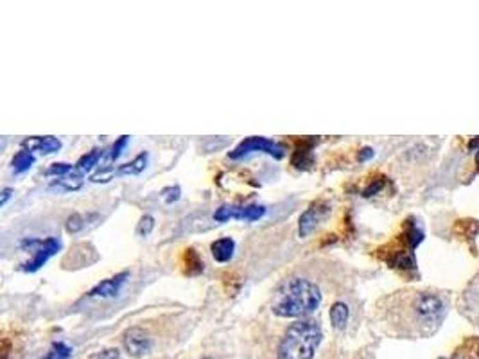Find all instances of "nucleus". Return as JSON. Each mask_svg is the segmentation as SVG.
<instances>
[{
    "label": "nucleus",
    "instance_id": "nucleus-1",
    "mask_svg": "<svg viewBox=\"0 0 479 359\" xmlns=\"http://www.w3.org/2000/svg\"><path fill=\"white\" fill-rule=\"evenodd\" d=\"M380 318L393 332L409 338H426L440 329L449 312L445 295L435 291H399L377 304Z\"/></svg>",
    "mask_w": 479,
    "mask_h": 359
},
{
    "label": "nucleus",
    "instance_id": "nucleus-2",
    "mask_svg": "<svg viewBox=\"0 0 479 359\" xmlns=\"http://www.w3.org/2000/svg\"><path fill=\"white\" fill-rule=\"evenodd\" d=\"M322 289L313 280L291 277L279 284L271 297V311L279 318H300L314 312L322 306Z\"/></svg>",
    "mask_w": 479,
    "mask_h": 359
},
{
    "label": "nucleus",
    "instance_id": "nucleus-3",
    "mask_svg": "<svg viewBox=\"0 0 479 359\" xmlns=\"http://www.w3.org/2000/svg\"><path fill=\"white\" fill-rule=\"evenodd\" d=\"M323 340V331L316 320H296L285 329L276 347L279 359H313L320 343Z\"/></svg>",
    "mask_w": 479,
    "mask_h": 359
},
{
    "label": "nucleus",
    "instance_id": "nucleus-4",
    "mask_svg": "<svg viewBox=\"0 0 479 359\" xmlns=\"http://www.w3.org/2000/svg\"><path fill=\"white\" fill-rule=\"evenodd\" d=\"M20 246L27 253L31 251V257L20 264V269L25 271V273H36L38 269H42L43 266L47 264L51 257H54L57 251L62 250L63 245L62 239H57V237H45V239L25 237V239H22Z\"/></svg>",
    "mask_w": 479,
    "mask_h": 359
},
{
    "label": "nucleus",
    "instance_id": "nucleus-5",
    "mask_svg": "<svg viewBox=\"0 0 479 359\" xmlns=\"http://www.w3.org/2000/svg\"><path fill=\"white\" fill-rule=\"evenodd\" d=\"M252 153H266V155L273 156L275 160H282V158L285 156V147L282 146L280 142L273 140V138L248 137L244 138V140L239 142L237 146L228 153V158H232V160H241V158L252 155Z\"/></svg>",
    "mask_w": 479,
    "mask_h": 359
},
{
    "label": "nucleus",
    "instance_id": "nucleus-6",
    "mask_svg": "<svg viewBox=\"0 0 479 359\" xmlns=\"http://www.w3.org/2000/svg\"><path fill=\"white\" fill-rule=\"evenodd\" d=\"M147 162H149V153L144 151L135 156L133 160L120 164L117 167L103 166L90 176V182L92 184H108V182H112L114 178H119V176H137L146 171Z\"/></svg>",
    "mask_w": 479,
    "mask_h": 359
},
{
    "label": "nucleus",
    "instance_id": "nucleus-7",
    "mask_svg": "<svg viewBox=\"0 0 479 359\" xmlns=\"http://www.w3.org/2000/svg\"><path fill=\"white\" fill-rule=\"evenodd\" d=\"M266 207L264 205H221L216 208L213 219L218 223L230 221V219H239V221H257L264 218Z\"/></svg>",
    "mask_w": 479,
    "mask_h": 359
},
{
    "label": "nucleus",
    "instance_id": "nucleus-8",
    "mask_svg": "<svg viewBox=\"0 0 479 359\" xmlns=\"http://www.w3.org/2000/svg\"><path fill=\"white\" fill-rule=\"evenodd\" d=\"M122 349L131 358H144L153 350V338L142 327H129L122 334Z\"/></svg>",
    "mask_w": 479,
    "mask_h": 359
},
{
    "label": "nucleus",
    "instance_id": "nucleus-9",
    "mask_svg": "<svg viewBox=\"0 0 479 359\" xmlns=\"http://www.w3.org/2000/svg\"><path fill=\"white\" fill-rule=\"evenodd\" d=\"M328 214H331V203H327V201H314V203L300 216L298 236L304 239L309 234H313V232L320 227V223H322L323 219H327Z\"/></svg>",
    "mask_w": 479,
    "mask_h": 359
},
{
    "label": "nucleus",
    "instance_id": "nucleus-10",
    "mask_svg": "<svg viewBox=\"0 0 479 359\" xmlns=\"http://www.w3.org/2000/svg\"><path fill=\"white\" fill-rule=\"evenodd\" d=\"M129 279V271H120V273L109 277V279L101 280L94 288L86 293V298H99V300H112L122 291Z\"/></svg>",
    "mask_w": 479,
    "mask_h": 359
},
{
    "label": "nucleus",
    "instance_id": "nucleus-11",
    "mask_svg": "<svg viewBox=\"0 0 479 359\" xmlns=\"http://www.w3.org/2000/svg\"><path fill=\"white\" fill-rule=\"evenodd\" d=\"M22 149H27L31 153H42V155H53L62 149V140L53 135L47 137H29L22 142Z\"/></svg>",
    "mask_w": 479,
    "mask_h": 359
},
{
    "label": "nucleus",
    "instance_id": "nucleus-12",
    "mask_svg": "<svg viewBox=\"0 0 479 359\" xmlns=\"http://www.w3.org/2000/svg\"><path fill=\"white\" fill-rule=\"evenodd\" d=\"M210 251H212L213 260L219 262V264L230 262L233 259V253H235V241L232 237H221V239L210 245Z\"/></svg>",
    "mask_w": 479,
    "mask_h": 359
},
{
    "label": "nucleus",
    "instance_id": "nucleus-13",
    "mask_svg": "<svg viewBox=\"0 0 479 359\" xmlns=\"http://www.w3.org/2000/svg\"><path fill=\"white\" fill-rule=\"evenodd\" d=\"M97 221H99V214L76 212L67 218V221H65V230H67L68 234H79V232L90 228L92 225H95Z\"/></svg>",
    "mask_w": 479,
    "mask_h": 359
},
{
    "label": "nucleus",
    "instance_id": "nucleus-14",
    "mask_svg": "<svg viewBox=\"0 0 479 359\" xmlns=\"http://www.w3.org/2000/svg\"><path fill=\"white\" fill-rule=\"evenodd\" d=\"M316 142H318L316 138H307V140H304L298 147H296V151H294L293 155V160H291V164H293L296 169H307L309 166H313V162H314L313 147Z\"/></svg>",
    "mask_w": 479,
    "mask_h": 359
},
{
    "label": "nucleus",
    "instance_id": "nucleus-15",
    "mask_svg": "<svg viewBox=\"0 0 479 359\" xmlns=\"http://www.w3.org/2000/svg\"><path fill=\"white\" fill-rule=\"evenodd\" d=\"M105 149H99V147H95V149H92V151H88L86 155H83L79 158V160L76 162V166H74V169L79 173V175L85 176L86 173H90L92 169H95V167L99 166V162L103 160V156H105Z\"/></svg>",
    "mask_w": 479,
    "mask_h": 359
},
{
    "label": "nucleus",
    "instance_id": "nucleus-16",
    "mask_svg": "<svg viewBox=\"0 0 479 359\" xmlns=\"http://www.w3.org/2000/svg\"><path fill=\"white\" fill-rule=\"evenodd\" d=\"M328 318H331V323L336 331H343L348 323V318H350V309L345 302H334L328 309Z\"/></svg>",
    "mask_w": 479,
    "mask_h": 359
},
{
    "label": "nucleus",
    "instance_id": "nucleus-17",
    "mask_svg": "<svg viewBox=\"0 0 479 359\" xmlns=\"http://www.w3.org/2000/svg\"><path fill=\"white\" fill-rule=\"evenodd\" d=\"M34 162H36L34 153L27 151V149H20V151L13 156L11 167H13V171L16 175H24V173H27V171L34 166Z\"/></svg>",
    "mask_w": 479,
    "mask_h": 359
},
{
    "label": "nucleus",
    "instance_id": "nucleus-18",
    "mask_svg": "<svg viewBox=\"0 0 479 359\" xmlns=\"http://www.w3.org/2000/svg\"><path fill=\"white\" fill-rule=\"evenodd\" d=\"M83 180H85V176L79 175V173L74 169L70 175L63 176V178L54 180L53 184H51V187H57V189H63V190H77V189H81Z\"/></svg>",
    "mask_w": 479,
    "mask_h": 359
},
{
    "label": "nucleus",
    "instance_id": "nucleus-19",
    "mask_svg": "<svg viewBox=\"0 0 479 359\" xmlns=\"http://www.w3.org/2000/svg\"><path fill=\"white\" fill-rule=\"evenodd\" d=\"M388 264L391 268L399 269H415L417 268V260H415L413 251H395L391 259L388 260Z\"/></svg>",
    "mask_w": 479,
    "mask_h": 359
},
{
    "label": "nucleus",
    "instance_id": "nucleus-20",
    "mask_svg": "<svg viewBox=\"0 0 479 359\" xmlns=\"http://www.w3.org/2000/svg\"><path fill=\"white\" fill-rule=\"evenodd\" d=\"M129 144V137L128 135H120L117 140L114 142V146L109 147V151L105 155V164L108 166V164H112V162H117L120 158V155L124 153V149L128 147Z\"/></svg>",
    "mask_w": 479,
    "mask_h": 359
},
{
    "label": "nucleus",
    "instance_id": "nucleus-21",
    "mask_svg": "<svg viewBox=\"0 0 479 359\" xmlns=\"http://www.w3.org/2000/svg\"><path fill=\"white\" fill-rule=\"evenodd\" d=\"M185 262H187V273L189 275H198L205 269L203 259H201V257L198 256V251L192 250V248L185 250Z\"/></svg>",
    "mask_w": 479,
    "mask_h": 359
},
{
    "label": "nucleus",
    "instance_id": "nucleus-22",
    "mask_svg": "<svg viewBox=\"0 0 479 359\" xmlns=\"http://www.w3.org/2000/svg\"><path fill=\"white\" fill-rule=\"evenodd\" d=\"M72 358V349L65 343V341H54L49 352L45 354V358L42 359H70Z\"/></svg>",
    "mask_w": 479,
    "mask_h": 359
},
{
    "label": "nucleus",
    "instance_id": "nucleus-23",
    "mask_svg": "<svg viewBox=\"0 0 479 359\" xmlns=\"http://www.w3.org/2000/svg\"><path fill=\"white\" fill-rule=\"evenodd\" d=\"M155 225H157V221H155V218H153L151 214H144L142 218L138 219L135 232H137L138 237L151 236V232L155 230Z\"/></svg>",
    "mask_w": 479,
    "mask_h": 359
},
{
    "label": "nucleus",
    "instance_id": "nucleus-24",
    "mask_svg": "<svg viewBox=\"0 0 479 359\" xmlns=\"http://www.w3.org/2000/svg\"><path fill=\"white\" fill-rule=\"evenodd\" d=\"M72 171H74V166H70L67 162H56V164H53L45 171V175L54 176V178H63V176L70 175Z\"/></svg>",
    "mask_w": 479,
    "mask_h": 359
},
{
    "label": "nucleus",
    "instance_id": "nucleus-25",
    "mask_svg": "<svg viewBox=\"0 0 479 359\" xmlns=\"http://www.w3.org/2000/svg\"><path fill=\"white\" fill-rule=\"evenodd\" d=\"M161 198H164L166 205L176 203V201L181 198V189L178 185H174V187H166V189L161 190Z\"/></svg>",
    "mask_w": 479,
    "mask_h": 359
},
{
    "label": "nucleus",
    "instance_id": "nucleus-26",
    "mask_svg": "<svg viewBox=\"0 0 479 359\" xmlns=\"http://www.w3.org/2000/svg\"><path fill=\"white\" fill-rule=\"evenodd\" d=\"M88 359H120V350L119 349H103L97 350L94 354L88 356Z\"/></svg>",
    "mask_w": 479,
    "mask_h": 359
},
{
    "label": "nucleus",
    "instance_id": "nucleus-27",
    "mask_svg": "<svg viewBox=\"0 0 479 359\" xmlns=\"http://www.w3.org/2000/svg\"><path fill=\"white\" fill-rule=\"evenodd\" d=\"M383 187H385V180H374L368 187H366L365 190H363V196L365 198H370V196H374V194H377L379 190H383Z\"/></svg>",
    "mask_w": 479,
    "mask_h": 359
},
{
    "label": "nucleus",
    "instance_id": "nucleus-28",
    "mask_svg": "<svg viewBox=\"0 0 479 359\" xmlns=\"http://www.w3.org/2000/svg\"><path fill=\"white\" fill-rule=\"evenodd\" d=\"M13 194H14V190L11 189V187H4V189H2V193H0V207H5V205H8V201L13 198Z\"/></svg>",
    "mask_w": 479,
    "mask_h": 359
},
{
    "label": "nucleus",
    "instance_id": "nucleus-29",
    "mask_svg": "<svg viewBox=\"0 0 479 359\" xmlns=\"http://www.w3.org/2000/svg\"><path fill=\"white\" fill-rule=\"evenodd\" d=\"M374 155H375V151L372 149V147H363L359 151V155H357V160L359 162H368L370 158H374Z\"/></svg>",
    "mask_w": 479,
    "mask_h": 359
},
{
    "label": "nucleus",
    "instance_id": "nucleus-30",
    "mask_svg": "<svg viewBox=\"0 0 479 359\" xmlns=\"http://www.w3.org/2000/svg\"><path fill=\"white\" fill-rule=\"evenodd\" d=\"M469 149H472V151L479 149V138H472V140L469 142Z\"/></svg>",
    "mask_w": 479,
    "mask_h": 359
},
{
    "label": "nucleus",
    "instance_id": "nucleus-31",
    "mask_svg": "<svg viewBox=\"0 0 479 359\" xmlns=\"http://www.w3.org/2000/svg\"><path fill=\"white\" fill-rule=\"evenodd\" d=\"M203 359H212V358H203Z\"/></svg>",
    "mask_w": 479,
    "mask_h": 359
}]
</instances>
